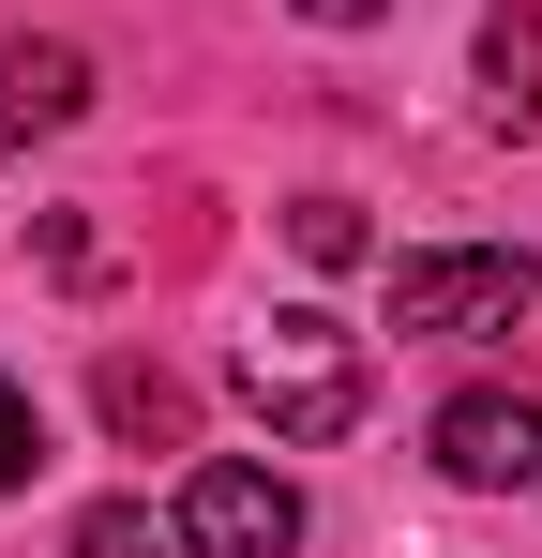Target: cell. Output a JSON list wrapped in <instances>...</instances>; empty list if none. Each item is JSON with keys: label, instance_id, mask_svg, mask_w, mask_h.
Wrapping results in <instances>:
<instances>
[{"label": "cell", "instance_id": "cell-10", "mask_svg": "<svg viewBox=\"0 0 542 558\" xmlns=\"http://www.w3.org/2000/svg\"><path fill=\"white\" fill-rule=\"evenodd\" d=\"M30 468H46V408H30V392H15V377H0V498H15V483H30Z\"/></svg>", "mask_w": 542, "mask_h": 558}, {"label": "cell", "instance_id": "cell-8", "mask_svg": "<svg viewBox=\"0 0 542 558\" xmlns=\"http://www.w3.org/2000/svg\"><path fill=\"white\" fill-rule=\"evenodd\" d=\"M61 558H181V544L136 513V498H106V513H76V544H61Z\"/></svg>", "mask_w": 542, "mask_h": 558}, {"label": "cell", "instance_id": "cell-1", "mask_svg": "<svg viewBox=\"0 0 542 558\" xmlns=\"http://www.w3.org/2000/svg\"><path fill=\"white\" fill-rule=\"evenodd\" d=\"M226 377H242V408H257V423L286 438V453H332V438L361 423V332L301 317V302H286V317H257Z\"/></svg>", "mask_w": 542, "mask_h": 558}, {"label": "cell", "instance_id": "cell-3", "mask_svg": "<svg viewBox=\"0 0 542 558\" xmlns=\"http://www.w3.org/2000/svg\"><path fill=\"white\" fill-rule=\"evenodd\" d=\"M167 544H181V558H301V483H286V468H242V453H211L196 483H181Z\"/></svg>", "mask_w": 542, "mask_h": 558}, {"label": "cell", "instance_id": "cell-11", "mask_svg": "<svg viewBox=\"0 0 542 558\" xmlns=\"http://www.w3.org/2000/svg\"><path fill=\"white\" fill-rule=\"evenodd\" d=\"M286 15H317V31H377L392 0H286Z\"/></svg>", "mask_w": 542, "mask_h": 558}, {"label": "cell", "instance_id": "cell-12", "mask_svg": "<svg viewBox=\"0 0 542 558\" xmlns=\"http://www.w3.org/2000/svg\"><path fill=\"white\" fill-rule=\"evenodd\" d=\"M513 15H542V0H513Z\"/></svg>", "mask_w": 542, "mask_h": 558}, {"label": "cell", "instance_id": "cell-9", "mask_svg": "<svg viewBox=\"0 0 542 558\" xmlns=\"http://www.w3.org/2000/svg\"><path fill=\"white\" fill-rule=\"evenodd\" d=\"M286 242H301L317 272H347V257H361V211H347V196H301V211H286Z\"/></svg>", "mask_w": 542, "mask_h": 558}, {"label": "cell", "instance_id": "cell-2", "mask_svg": "<svg viewBox=\"0 0 542 558\" xmlns=\"http://www.w3.org/2000/svg\"><path fill=\"white\" fill-rule=\"evenodd\" d=\"M392 332H422V348L542 332V272L528 257H407V272H392Z\"/></svg>", "mask_w": 542, "mask_h": 558}, {"label": "cell", "instance_id": "cell-5", "mask_svg": "<svg viewBox=\"0 0 542 558\" xmlns=\"http://www.w3.org/2000/svg\"><path fill=\"white\" fill-rule=\"evenodd\" d=\"M90 106V46L61 31H0V136H61Z\"/></svg>", "mask_w": 542, "mask_h": 558}, {"label": "cell", "instance_id": "cell-6", "mask_svg": "<svg viewBox=\"0 0 542 558\" xmlns=\"http://www.w3.org/2000/svg\"><path fill=\"white\" fill-rule=\"evenodd\" d=\"M106 423L167 453V438H181V377H167V363H106Z\"/></svg>", "mask_w": 542, "mask_h": 558}, {"label": "cell", "instance_id": "cell-7", "mask_svg": "<svg viewBox=\"0 0 542 558\" xmlns=\"http://www.w3.org/2000/svg\"><path fill=\"white\" fill-rule=\"evenodd\" d=\"M482 121H497V136H528V121H542V61H528V31H497V46H482Z\"/></svg>", "mask_w": 542, "mask_h": 558}, {"label": "cell", "instance_id": "cell-4", "mask_svg": "<svg viewBox=\"0 0 542 558\" xmlns=\"http://www.w3.org/2000/svg\"><path fill=\"white\" fill-rule=\"evenodd\" d=\"M438 468L482 483V498L542 483V408H528V392H452V408H438Z\"/></svg>", "mask_w": 542, "mask_h": 558}]
</instances>
